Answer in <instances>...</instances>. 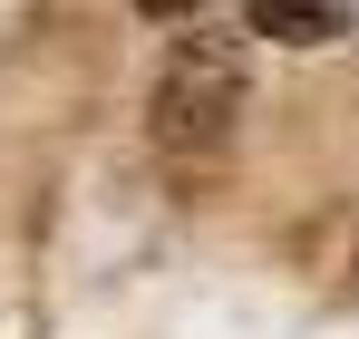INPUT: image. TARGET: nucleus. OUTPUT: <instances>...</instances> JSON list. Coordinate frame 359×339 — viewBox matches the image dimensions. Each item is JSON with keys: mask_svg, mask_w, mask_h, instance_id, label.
<instances>
[{"mask_svg": "<svg viewBox=\"0 0 359 339\" xmlns=\"http://www.w3.org/2000/svg\"><path fill=\"white\" fill-rule=\"evenodd\" d=\"M233 116H243V49L214 39V29L175 39L165 68H156V136L165 146H214Z\"/></svg>", "mask_w": 359, "mask_h": 339, "instance_id": "1", "label": "nucleus"}, {"mask_svg": "<svg viewBox=\"0 0 359 339\" xmlns=\"http://www.w3.org/2000/svg\"><path fill=\"white\" fill-rule=\"evenodd\" d=\"M252 29H272V39H340V10H282V0H262Z\"/></svg>", "mask_w": 359, "mask_h": 339, "instance_id": "2", "label": "nucleus"}]
</instances>
